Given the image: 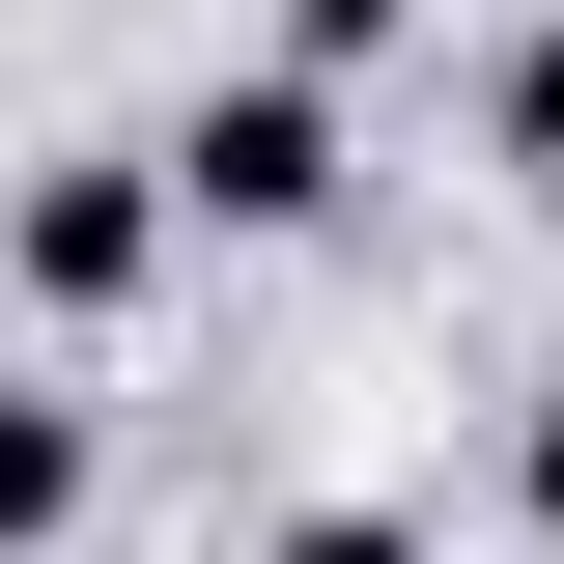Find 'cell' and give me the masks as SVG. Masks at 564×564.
<instances>
[{"label":"cell","mask_w":564,"mask_h":564,"mask_svg":"<svg viewBox=\"0 0 564 564\" xmlns=\"http://www.w3.org/2000/svg\"><path fill=\"white\" fill-rule=\"evenodd\" d=\"M254 564H423V508H282Z\"/></svg>","instance_id":"4"},{"label":"cell","mask_w":564,"mask_h":564,"mask_svg":"<svg viewBox=\"0 0 564 564\" xmlns=\"http://www.w3.org/2000/svg\"><path fill=\"white\" fill-rule=\"evenodd\" d=\"M170 198H198V226H311V198H339V85H311V57L198 85V113H170Z\"/></svg>","instance_id":"2"},{"label":"cell","mask_w":564,"mask_h":564,"mask_svg":"<svg viewBox=\"0 0 564 564\" xmlns=\"http://www.w3.org/2000/svg\"><path fill=\"white\" fill-rule=\"evenodd\" d=\"M508 508H536V536H564V367H536V423H508Z\"/></svg>","instance_id":"6"},{"label":"cell","mask_w":564,"mask_h":564,"mask_svg":"<svg viewBox=\"0 0 564 564\" xmlns=\"http://www.w3.org/2000/svg\"><path fill=\"white\" fill-rule=\"evenodd\" d=\"M282 57H311V85H339V57H395V0H282Z\"/></svg>","instance_id":"5"},{"label":"cell","mask_w":564,"mask_h":564,"mask_svg":"<svg viewBox=\"0 0 564 564\" xmlns=\"http://www.w3.org/2000/svg\"><path fill=\"white\" fill-rule=\"evenodd\" d=\"M508 170H536V226H564V0L508 29Z\"/></svg>","instance_id":"3"},{"label":"cell","mask_w":564,"mask_h":564,"mask_svg":"<svg viewBox=\"0 0 564 564\" xmlns=\"http://www.w3.org/2000/svg\"><path fill=\"white\" fill-rule=\"evenodd\" d=\"M170 226H198V198H170V141H85V170H29V311H57V339H113Z\"/></svg>","instance_id":"1"}]
</instances>
